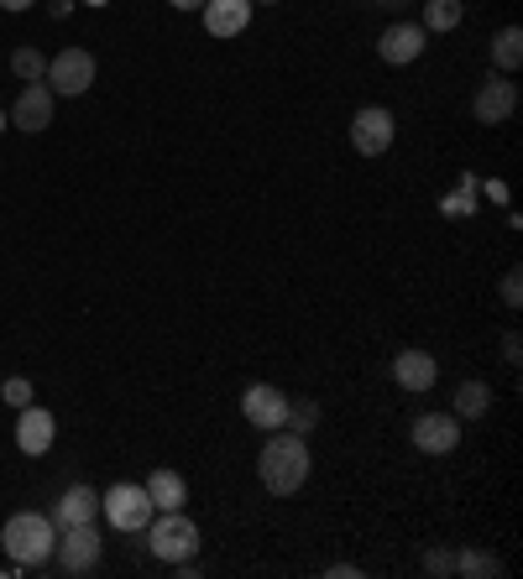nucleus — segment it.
I'll use <instances>...</instances> for the list:
<instances>
[{
    "instance_id": "obj_1",
    "label": "nucleus",
    "mask_w": 523,
    "mask_h": 579,
    "mask_svg": "<svg viewBox=\"0 0 523 579\" xmlns=\"http://www.w3.org/2000/svg\"><path fill=\"white\" fill-rule=\"evenodd\" d=\"M257 476L273 496H294L309 480V443L294 428H273V439L262 443L257 455Z\"/></svg>"
},
{
    "instance_id": "obj_2",
    "label": "nucleus",
    "mask_w": 523,
    "mask_h": 579,
    "mask_svg": "<svg viewBox=\"0 0 523 579\" xmlns=\"http://www.w3.org/2000/svg\"><path fill=\"white\" fill-rule=\"evenodd\" d=\"M0 543L11 553V569H42V563H52L58 522H52L48 511H17V517L0 528Z\"/></svg>"
},
{
    "instance_id": "obj_3",
    "label": "nucleus",
    "mask_w": 523,
    "mask_h": 579,
    "mask_svg": "<svg viewBox=\"0 0 523 579\" xmlns=\"http://www.w3.org/2000/svg\"><path fill=\"white\" fill-rule=\"evenodd\" d=\"M105 559V538L95 522H73V528H58V543H52V563L63 575H95Z\"/></svg>"
},
{
    "instance_id": "obj_4",
    "label": "nucleus",
    "mask_w": 523,
    "mask_h": 579,
    "mask_svg": "<svg viewBox=\"0 0 523 579\" xmlns=\"http://www.w3.org/2000/svg\"><path fill=\"white\" fill-rule=\"evenodd\" d=\"M147 543H152L157 563H178V559H194L199 553V528H194V517L184 507L178 511H162L157 522H147Z\"/></svg>"
},
{
    "instance_id": "obj_5",
    "label": "nucleus",
    "mask_w": 523,
    "mask_h": 579,
    "mask_svg": "<svg viewBox=\"0 0 523 579\" xmlns=\"http://www.w3.org/2000/svg\"><path fill=\"white\" fill-rule=\"evenodd\" d=\"M100 511L110 517V528L121 532H147V522H152V496H147V486H110V491L100 496Z\"/></svg>"
},
{
    "instance_id": "obj_6",
    "label": "nucleus",
    "mask_w": 523,
    "mask_h": 579,
    "mask_svg": "<svg viewBox=\"0 0 523 579\" xmlns=\"http://www.w3.org/2000/svg\"><path fill=\"white\" fill-rule=\"evenodd\" d=\"M393 137H398V126H393V110H383V104H362L351 116V147L362 157H383Z\"/></svg>"
},
{
    "instance_id": "obj_7",
    "label": "nucleus",
    "mask_w": 523,
    "mask_h": 579,
    "mask_svg": "<svg viewBox=\"0 0 523 579\" xmlns=\"http://www.w3.org/2000/svg\"><path fill=\"white\" fill-rule=\"evenodd\" d=\"M42 84H48L52 94H69V100L73 94H85V89L95 84V58H89L85 48H63L48 63V79H42Z\"/></svg>"
},
{
    "instance_id": "obj_8",
    "label": "nucleus",
    "mask_w": 523,
    "mask_h": 579,
    "mask_svg": "<svg viewBox=\"0 0 523 579\" xmlns=\"http://www.w3.org/2000/svg\"><path fill=\"white\" fill-rule=\"evenodd\" d=\"M424 48H430V32H424L418 21H393V27L377 37V58H383V63H393V69H403V63L424 58Z\"/></svg>"
},
{
    "instance_id": "obj_9",
    "label": "nucleus",
    "mask_w": 523,
    "mask_h": 579,
    "mask_svg": "<svg viewBox=\"0 0 523 579\" xmlns=\"http://www.w3.org/2000/svg\"><path fill=\"white\" fill-rule=\"evenodd\" d=\"M414 449L418 455H451L455 443H461V418L455 412H424V418H414Z\"/></svg>"
},
{
    "instance_id": "obj_10",
    "label": "nucleus",
    "mask_w": 523,
    "mask_h": 579,
    "mask_svg": "<svg viewBox=\"0 0 523 579\" xmlns=\"http://www.w3.org/2000/svg\"><path fill=\"white\" fill-rule=\"evenodd\" d=\"M52 439H58V423H52L48 408H37V402H27V408H17V449L21 455H48Z\"/></svg>"
},
{
    "instance_id": "obj_11",
    "label": "nucleus",
    "mask_w": 523,
    "mask_h": 579,
    "mask_svg": "<svg viewBox=\"0 0 523 579\" xmlns=\"http://www.w3.org/2000/svg\"><path fill=\"white\" fill-rule=\"evenodd\" d=\"M241 412H246V423H251V428H262V433H273V428H283L288 397H283L278 387H267V381H257V387H246Z\"/></svg>"
},
{
    "instance_id": "obj_12",
    "label": "nucleus",
    "mask_w": 523,
    "mask_h": 579,
    "mask_svg": "<svg viewBox=\"0 0 523 579\" xmlns=\"http://www.w3.org/2000/svg\"><path fill=\"white\" fill-rule=\"evenodd\" d=\"M513 110H519V84H507V79H487L476 89V100H471V116L482 126H503Z\"/></svg>"
},
{
    "instance_id": "obj_13",
    "label": "nucleus",
    "mask_w": 523,
    "mask_h": 579,
    "mask_svg": "<svg viewBox=\"0 0 523 579\" xmlns=\"http://www.w3.org/2000/svg\"><path fill=\"white\" fill-rule=\"evenodd\" d=\"M205 32L209 37H241L251 27V0H205Z\"/></svg>"
},
{
    "instance_id": "obj_14",
    "label": "nucleus",
    "mask_w": 523,
    "mask_h": 579,
    "mask_svg": "<svg viewBox=\"0 0 523 579\" xmlns=\"http://www.w3.org/2000/svg\"><path fill=\"white\" fill-rule=\"evenodd\" d=\"M11 126H21L27 137H32V131H48V126H52V89L48 84H27V89H21V100L11 104Z\"/></svg>"
},
{
    "instance_id": "obj_15",
    "label": "nucleus",
    "mask_w": 523,
    "mask_h": 579,
    "mask_svg": "<svg viewBox=\"0 0 523 579\" xmlns=\"http://www.w3.org/2000/svg\"><path fill=\"white\" fill-rule=\"evenodd\" d=\"M435 376H440V366L430 350H403V356L393 360V381H398L403 392H430Z\"/></svg>"
},
{
    "instance_id": "obj_16",
    "label": "nucleus",
    "mask_w": 523,
    "mask_h": 579,
    "mask_svg": "<svg viewBox=\"0 0 523 579\" xmlns=\"http://www.w3.org/2000/svg\"><path fill=\"white\" fill-rule=\"evenodd\" d=\"M100 517V496L89 491V486H73V491L58 496V507H52V522L58 528H73V522H95Z\"/></svg>"
},
{
    "instance_id": "obj_17",
    "label": "nucleus",
    "mask_w": 523,
    "mask_h": 579,
    "mask_svg": "<svg viewBox=\"0 0 523 579\" xmlns=\"http://www.w3.org/2000/svg\"><path fill=\"white\" fill-rule=\"evenodd\" d=\"M147 496H152L157 511H178L184 501H189V480L178 476V470H152V480H147Z\"/></svg>"
},
{
    "instance_id": "obj_18",
    "label": "nucleus",
    "mask_w": 523,
    "mask_h": 579,
    "mask_svg": "<svg viewBox=\"0 0 523 579\" xmlns=\"http://www.w3.org/2000/svg\"><path fill=\"white\" fill-rule=\"evenodd\" d=\"M487 408H492V387L487 381H461L455 387V418H487Z\"/></svg>"
},
{
    "instance_id": "obj_19",
    "label": "nucleus",
    "mask_w": 523,
    "mask_h": 579,
    "mask_svg": "<svg viewBox=\"0 0 523 579\" xmlns=\"http://www.w3.org/2000/svg\"><path fill=\"white\" fill-rule=\"evenodd\" d=\"M455 575H466V579H497V575H503V559H497V553H487V548H461V553H455Z\"/></svg>"
},
{
    "instance_id": "obj_20",
    "label": "nucleus",
    "mask_w": 523,
    "mask_h": 579,
    "mask_svg": "<svg viewBox=\"0 0 523 579\" xmlns=\"http://www.w3.org/2000/svg\"><path fill=\"white\" fill-rule=\"evenodd\" d=\"M461 17H466V6L461 0H424V32H451V27H461Z\"/></svg>"
},
{
    "instance_id": "obj_21",
    "label": "nucleus",
    "mask_w": 523,
    "mask_h": 579,
    "mask_svg": "<svg viewBox=\"0 0 523 579\" xmlns=\"http://www.w3.org/2000/svg\"><path fill=\"white\" fill-rule=\"evenodd\" d=\"M492 63L503 73H513L523 63V27H503V32L492 37Z\"/></svg>"
},
{
    "instance_id": "obj_22",
    "label": "nucleus",
    "mask_w": 523,
    "mask_h": 579,
    "mask_svg": "<svg viewBox=\"0 0 523 579\" xmlns=\"http://www.w3.org/2000/svg\"><path fill=\"white\" fill-rule=\"evenodd\" d=\"M11 69H17V79H27V84H42V79H48V58L37 48H17L11 52Z\"/></svg>"
},
{
    "instance_id": "obj_23",
    "label": "nucleus",
    "mask_w": 523,
    "mask_h": 579,
    "mask_svg": "<svg viewBox=\"0 0 523 579\" xmlns=\"http://www.w3.org/2000/svg\"><path fill=\"white\" fill-rule=\"evenodd\" d=\"M476 188H482V183L466 172V178H461V188H455V193H445V204H440V209H445L451 220H466V214H476V209H471V204H476Z\"/></svg>"
},
{
    "instance_id": "obj_24",
    "label": "nucleus",
    "mask_w": 523,
    "mask_h": 579,
    "mask_svg": "<svg viewBox=\"0 0 523 579\" xmlns=\"http://www.w3.org/2000/svg\"><path fill=\"white\" fill-rule=\"evenodd\" d=\"M314 423H319V402H314V397H298V402H288V412H283V428L309 433Z\"/></svg>"
},
{
    "instance_id": "obj_25",
    "label": "nucleus",
    "mask_w": 523,
    "mask_h": 579,
    "mask_svg": "<svg viewBox=\"0 0 523 579\" xmlns=\"http://www.w3.org/2000/svg\"><path fill=\"white\" fill-rule=\"evenodd\" d=\"M0 397H6L11 408H27V402H32V381H27V376H11V381L0 387Z\"/></svg>"
},
{
    "instance_id": "obj_26",
    "label": "nucleus",
    "mask_w": 523,
    "mask_h": 579,
    "mask_svg": "<svg viewBox=\"0 0 523 579\" xmlns=\"http://www.w3.org/2000/svg\"><path fill=\"white\" fill-rule=\"evenodd\" d=\"M424 575H455V553H451V548H430V553H424Z\"/></svg>"
},
{
    "instance_id": "obj_27",
    "label": "nucleus",
    "mask_w": 523,
    "mask_h": 579,
    "mask_svg": "<svg viewBox=\"0 0 523 579\" xmlns=\"http://www.w3.org/2000/svg\"><path fill=\"white\" fill-rule=\"evenodd\" d=\"M503 303H507V308H519V303H523V272H519V267H513V272L503 277Z\"/></svg>"
},
{
    "instance_id": "obj_28",
    "label": "nucleus",
    "mask_w": 523,
    "mask_h": 579,
    "mask_svg": "<svg viewBox=\"0 0 523 579\" xmlns=\"http://www.w3.org/2000/svg\"><path fill=\"white\" fill-rule=\"evenodd\" d=\"M519 356H523L519 335H507V340H503V360H507V366H519Z\"/></svg>"
},
{
    "instance_id": "obj_29",
    "label": "nucleus",
    "mask_w": 523,
    "mask_h": 579,
    "mask_svg": "<svg viewBox=\"0 0 523 579\" xmlns=\"http://www.w3.org/2000/svg\"><path fill=\"white\" fill-rule=\"evenodd\" d=\"M325 575H330V579H362V569H356V563H330Z\"/></svg>"
},
{
    "instance_id": "obj_30",
    "label": "nucleus",
    "mask_w": 523,
    "mask_h": 579,
    "mask_svg": "<svg viewBox=\"0 0 523 579\" xmlns=\"http://www.w3.org/2000/svg\"><path fill=\"white\" fill-rule=\"evenodd\" d=\"M0 6H6V11H32L37 0H0Z\"/></svg>"
},
{
    "instance_id": "obj_31",
    "label": "nucleus",
    "mask_w": 523,
    "mask_h": 579,
    "mask_svg": "<svg viewBox=\"0 0 523 579\" xmlns=\"http://www.w3.org/2000/svg\"><path fill=\"white\" fill-rule=\"evenodd\" d=\"M168 6H174V11H199L205 0H168Z\"/></svg>"
},
{
    "instance_id": "obj_32",
    "label": "nucleus",
    "mask_w": 523,
    "mask_h": 579,
    "mask_svg": "<svg viewBox=\"0 0 523 579\" xmlns=\"http://www.w3.org/2000/svg\"><path fill=\"white\" fill-rule=\"evenodd\" d=\"M251 6H283V0H251Z\"/></svg>"
},
{
    "instance_id": "obj_33",
    "label": "nucleus",
    "mask_w": 523,
    "mask_h": 579,
    "mask_svg": "<svg viewBox=\"0 0 523 579\" xmlns=\"http://www.w3.org/2000/svg\"><path fill=\"white\" fill-rule=\"evenodd\" d=\"M372 6H403V0H372Z\"/></svg>"
},
{
    "instance_id": "obj_34",
    "label": "nucleus",
    "mask_w": 523,
    "mask_h": 579,
    "mask_svg": "<svg viewBox=\"0 0 523 579\" xmlns=\"http://www.w3.org/2000/svg\"><path fill=\"white\" fill-rule=\"evenodd\" d=\"M6 126H11V120H6V110H0V131H6Z\"/></svg>"
}]
</instances>
